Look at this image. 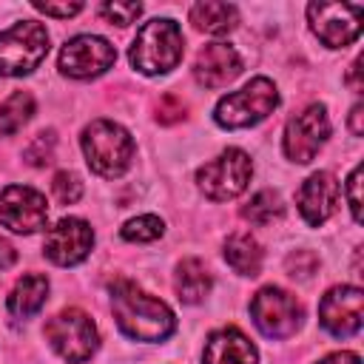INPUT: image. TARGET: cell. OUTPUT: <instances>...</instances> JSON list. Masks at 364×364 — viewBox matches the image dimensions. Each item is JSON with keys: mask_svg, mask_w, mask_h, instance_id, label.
<instances>
[{"mask_svg": "<svg viewBox=\"0 0 364 364\" xmlns=\"http://www.w3.org/2000/svg\"><path fill=\"white\" fill-rule=\"evenodd\" d=\"M34 114V97L28 91H14L3 105H0V136L17 134Z\"/></svg>", "mask_w": 364, "mask_h": 364, "instance_id": "obj_22", "label": "cell"}, {"mask_svg": "<svg viewBox=\"0 0 364 364\" xmlns=\"http://www.w3.org/2000/svg\"><path fill=\"white\" fill-rule=\"evenodd\" d=\"M46 338L54 347V353L68 364L88 361L100 347V336H97L91 316H85L77 307H68V310L57 313L54 318H48Z\"/></svg>", "mask_w": 364, "mask_h": 364, "instance_id": "obj_6", "label": "cell"}, {"mask_svg": "<svg viewBox=\"0 0 364 364\" xmlns=\"http://www.w3.org/2000/svg\"><path fill=\"white\" fill-rule=\"evenodd\" d=\"M205 364H256V347L236 327H222L210 333L205 344Z\"/></svg>", "mask_w": 364, "mask_h": 364, "instance_id": "obj_17", "label": "cell"}, {"mask_svg": "<svg viewBox=\"0 0 364 364\" xmlns=\"http://www.w3.org/2000/svg\"><path fill=\"white\" fill-rule=\"evenodd\" d=\"M279 105V91L267 77H256L250 80L245 88L222 97L216 102L213 119L222 128H250L256 122H262L267 114H273V108Z\"/></svg>", "mask_w": 364, "mask_h": 364, "instance_id": "obj_4", "label": "cell"}, {"mask_svg": "<svg viewBox=\"0 0 364 364\" xmlns=\"http://www.w3.org/2000/svg\"><path fill=\"white\" fill-rule=\"evenodd\" d=\"M327 136H330V117H327V108L318 105V102H313V105H307L301 114H296V117L287 122V128H284V142H282V145H284L287 159L304 165V162H310V159L318 154V148L327 142Z\"/></svg>", "mask_w": 364, "mask_h": 364, "instance_id": "obj_10", "label": "cell"}, {"mask_svg": "<svg viewBox=\"0 0 364 364\" xmlns=\"http://www.w3.org/2000/svg\"><path fill=\"white\" fill-rule=\"evenodd\" d=\"M347 202H350L353 219L361 222V165H355L350 179H347Z\"/></svg>", "mask_w": 364, "mask_h": 364, "instance_id": "obj_29", "label": "cell"}, {"mask_svg": "<svg viewBox=\"0 0 364 364\" xmlns=\"http://www.w3.org/2000/svg\"><path fill=\"white\" fill-rule=\"evenodd\" d=\"M250 316H253V324L259 327L262 336L267 338H287L299 330L301 324V304L296 301L293 293L282 290V287H262L253 301H250Z\"/></svg>", "mask_w": 364, "mask_h": 364, "instance_id": "obj_8", "label": "cell"}, {"mask_svg": "<svg viewBox=\"0 0 364 364\" xmlns=\"http://www.w3.org/2000/svg\"><path fill=\"white\" fill-rule=\"evenodd\" d=\"M117 60V51L108 40L94 37V34H80L74 40H68L60 51V71L65 77H77V80H88L97 77L102 71H108Z\"/></svg>", "mask_w": 364, "mask_h": 364, "instance_id": "obj_11", "label": "cell"}, {"mask_svg": "<svg viewBox=\"0 0 364 364\" xmlns=\"http://www.w3.org/2000/svg\"><path fill=\"white\" fill-rule=\"evenodd\" d=\"M51 193H54V199H57L60 205H74V202L82 196V182H80L77 173L60 171V173L54 176V182H51Z\"/></svg>", "mask_w": 364, "mask_h": 364, "instance_id": "obj_25", "label": "cell"}, {"mask_svg": "<svg viewBox=\"0 0 364 364\" xmlns=\"http://www.w3.org/2000/svg\"><path fill=\"white\" fill-rule=\"evenodd\" d=\"M156 117H159V122H173V119H182L185 117V108H182V102L173 94H168V97H162Z\"/></svg>", "mask_w": 364, "mask_h": 364, "instance_id": "obj_31", "label": "cell"}, {"mask_svg": "<svg viewBox=\"0 0 364 364\" xmlns=\"http://www.w3.org/2000/svg\"><path fill=\"white\" fill-rule=\"evenodd\" d=\"M225 259L242 276H259L262 270V247L250 233H233L225 242Z\"/></svg>", "mask_w": 364, "mask_h": 364, "instance_id": "obj_21", "label": "cell"}, {"mask_svg": "<svg viewBox=\"0 0 364 364\" xmlns=\"http://www.w3.org/2000/svg\"><path fill=\"white\" fill-rule=\"evenodd\" d=\"M191 23L205 34H228L239 23V11L230 3H196L191 6Z\"/></svg>", "mask_w": 364, "mask_h": 364, "instance_id": "obj_20", "label": "cell"}, {"mask_svg": "<svg viewBox=\"0 0 364 364\" xmlns=\"http://www.w3.org/2000/svg\"><path fill=\"white\" fill-rule=\"evenodd\" d=\"M182 48H185V40L179 26L168 17H156L136 31L128 57H131V65L142 74H165L179 65Z\"/></svg>", "mask_w": 364, "mask_h": 364, "instance_id": "obj_2", "label": "cell"}, {"mask_svg": "<svg viewBox=\"0 0 364 364\" xmlns=\"http://www.w3.org/2000/svg\"><path fill=\"white\" fill-rule=\"evenodd\" d=\"M94 247V230L88 222L77 219V216H68V219H60L48 233H46V256L54 262V264H77L82 262Z\"/></svg>", "mask_w": 364, "mask_h": 364, "instance_id": "obj_14", "label": "cell"}, {"mask_svg": "<svg viewBox=\"0 0 364 364\" xmlns=\"http://www.w3.org/2000/svg\"><path fill=\"white\" fill-rule=\"evenodd\" d=\"M250 173H253V162L245 151L239 148H228L222 151L216 159L205 162L199 171H196V182H199V191L213 199V202H228L233 196H239L247 182H250Z\"/></svg>", "mask_w": 364, "mask_h": 364, "instance_id": "obj_7", "label": "cell"}, {"mask_svg": "<svg viewBox=\"0 0 364 364\" xmlns=\"http://www.w3.org/2000/svg\"><path fill=\"white\" fill-rule=\"evenodd\" d=\"M316 267H318V259H316L310 250H296V253L287 256V270H290V276L307 279L310 273H316Z\"/></svg>", "mask_w": 364, "mask_h": 364, "instance_id": "obj_28", "label": "cell"}, {"mask_svg": "<svg viewBox=\"0 0 364 364\" xmlns=\"http://www.w3.org/2000/svg\"><path fill=\"white\" fill-rule=\"evenodd\" d=\"M82 151L94 173L114 179L128 171L134 159V139L122 125L111 119H94L82 131Z\"/></svg>", "mask_w": 364, "mask_h": 364, "instance_id": "obj_3", "label": "cell"}, {"mask_svg": "<svg viewBox=\"0 0 364 364\" xmlns=\"http://www.w3.org/2000/svg\"><path fill=\"white\" fill-rule=\"evenodd\" d=\"M48 205L46 196L28 185H9L0 193V225L14 233H34L46 228Z\"/></svg>", "mask_w": 364, "mask_h": 364, "instance_id": "obj_12", "label": "cell"}, {"mask_svg": "<svg viewBox=\"0 0 364 364\" xmlns=\"http://www.w3.org/2000/svg\"><path fill=\"white\" fill-rule=\"evenodd\" d=\"M361 313H364V293L353 284L330 287L318 304V321L336 338H347V336L358 333Z\"/></svg>", "mask_w": 364, "mask_h": 364, "instance_id": "obj_13", "label": "cell"}, {"mask_svg": "<svg viewBox=\"0 0 364 364\" xmlns=\"http://www.w3.org/2000/svg\"><path fill=\"white\" fill-rule=\"evenodd\" d=\"M51 154H54V131H43L31 139V145L26 148V159L31 165H46L51 162Z\"/></svg>", "mask_w": 364, "mask_h": 364, "instance_id": "obj_27", "label": "cell"}, {"mask_svg": "<svg viewBox=\"0 0 364 364\" xmlns=\"http://www.w3.org/2000/svg\"><path fill=\"white\" fill-rule=\"evenodd\" d=\"M282 213H284V205H282L279 193H273V191H259V193L247 202V208L242 210V216L250 219L253 225H270V222L279 219Z\"/></svg>", "mask_w": 364, "mask_h": 364, "instance_id": "obj_23", "label": "cell"}, {"mask_svg": "<svg viewBox=\"0 0 364 364\" xmlns=\"http://www.w3.org/2000/svg\"><path fill=\"white\" fill-rule=\"evenodd\" d=\"M48 54V31L34 20H20L0 31V74L23 77L31 74Z\"/></svg>", "mask_w": 364, "mask_h": 364, "instance_id": "obj_5", "label": "cell"}, {"mask_svg": "<svg viewBox=\"0 0 364 364\" xmlns=\"http://www.w3.org/2000/svg\"><path fill=\"white\" fill-rule=\"evenodd\" d=\"M242 74V60L233 46L228 43H210L196 54L193 63V77L205 88H222L233 82Z\"/></svg>", "mask_w": 364, "mask_h": 364, "instance_id": "obj_16", "label": "cell"}, {"mask_svg": "<svg viewBox=\"0 0 364 364\" xmlns=\"http://www.w3.org/2000/svg\"><path fill=\"white\" fill-rule=\"evenodd\" d=\"M361 117H364V108H361V102H358V105H353V111H350V131H353L355 136H361V134H364Z\"/></svg>", "mask_w": 364, "mask_h": 364, "instance_id": "obj_34", "label": "cell"}, {"mask_svg": "<svg viewBox=\"0 0 364 364\" xmlns=\"http://www.w3.org/2000/svg\"><path fill=\"white\" fill-rule=\"evenodd\" d=\"M100 14L114 26H131L139 14H142V6L139 3H102L100 6Z\"/></svg>", "mask_w": 364, "mask_h": 364, "instance_id": "obj_26", "label": "cell"}, {"mask_svg": "<svg viewBox=\"0 0 364 364\" xmlns=\"http://www.w3.org/2000/svg\"><path fill=\"white\" fill-rule=\"evenodd\" d=\"M318 364H361V358L355 353H333V355H327Z\"/></svg>", "mask_w": 364, "mask_h": 364, "instance_id": "obj_33", "label": "cell"}, {"mask_svg": "<svg viewBox=\"0 0 364 364\" xmlns=\"http://www.w3.org/2000/svg\"><path fill=\"white\" fill-rule=\"evenodd\" d=\"M46 296H48V279L40 273H28L9 293V313L14 318H28L46 304Z\"/></svg>", "mask_w": 364, "mask_h": 364, "instance_id": "obj_18", "label": "cell"}, {"mask_svg": "<svg viewBox=\"0 0 364 364\" xmlns=\"http://www.w3.org/2000/svg\"><path fill=\"white\" fill-rule=\"evenodd\" d=\"M307 20L313 34L324 46L344 48L361 31V6L358 3H310Z\"/></svg>", "mask_w": 364, "mask_h": 364, "instance_id": "obj_9", "label": "cell"}, {"mask_svg": "<svg viewBox=\"0 0 364 364\" xmlns=\"http://www.w3.org/2000/svg\"><path fill=\"white\" fill-rule=\"evenodd\" d=\"M173 287L185 304H199L210 293V273L199 259H182L176 267Z\"/></svg>", "mask_w": 364, "mask_h": 364, "instance_id": "obj_19", "label": "cell"}, {"mask_svg": "<svg viewBox=\"0 0 364 364\" xmlns=\"http://www.w3.org/2000/svg\"><path fill=\"white\" fill-rule=\"evenodd\" d=\"M111 310L119 330L136 341H162L176 327L171 307L128 279L111 284Z\"/></svg>", "mask_w": 364, "mask_h": 364, "instance_id": "obj_1", "label": "cell"}, {"mask_svg": "<svg viewBox=\"0 0 364 364\" xmlns=\"http://www.w3.org/2000/svg\"><path fill=\"white\" fill-rule=\"evenodd\" d=\"M296 205H299V213L304 216L307 225L318 228L321 222H327L338 205V182L333 173L327 171H318V173H310L299 193H296Z\"/></svg>", "mask_w": 364, "mask_h": 364, "instance_id": "obj_15", "label": "cell"}, {"mask_svg": "<svg viewBox=\"0 0 364 364\" xmlns=\"http://www.w3.org/2000/svg\"><path fill=\"white\" fill-rule=\"evenodd\" d=\"M165 230L162 219L159 216H136V219H128L122 225V239L128 242H154L159 239Z\"/></svg>", "mask_w": 364, "mask_h": 364, "instance_id": "obj_24", "label": "cell"}, {"mask_svg": "<svg viewBox=\"0 0 364 364\" xmlns=\"http://www.w3.org/2000/svg\"><path fill=\"white\" fill-rule=\"evenodd\" d=\"M14 262H17V250L6 239H0V270H9Z\"/></svg>", "mask_w": 364, "mask_h": 364, "instance_id": "obj_32", "label": "cell"}, {"mask_svg": "<svg viewBox=\"0 0 364 364\" xmlns=\"http://www.w3.org/2000/svg\"><path fill=\"white\" fill-rule=\"evenodd\" d=\"M31 6L37 11L48 14V17H71V14L82 11V3H43V0H34Z\"/></svg>", "mask_w": 364, "mask_h": 364, "instance_id": "obj_30", "label": "cell"}]
</instances>
